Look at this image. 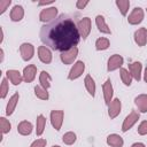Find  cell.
I'll use <instances>...</instances> for the list:
<instances>
[{"instance_id": "obj_1", "label": "cell", "mask_w": 147, "mask_h": 147, "mask_svg": "<svg viewBox=\"0 0 147 147\" xmlns=\"http://www.w3.org/2000/svg\"><path fill=\"white\" fill-rule=\"evenodd\" d=\"M79 31L74 20L68 15H60L48 24L41 26V41L54 51H69L79 41Z\"/></svg>"}, {"instance_id": "obj_2", "label": "cell", "mask_w": 147, "mask_h": 147, "mask_svg": "<svg viewBox=\"0 0 147 147\" xmlns=\"http://www.w3.org/2000/svg\"><path fill=\"white\" fill-rule=\"evenodd\" d=\"M77 28H78L80 37H83V39H86L91 32V20L88 17H84L83 20L78 22Z\"/></svg>"}, {"instance_id": "obj_3", "label": "cell", "mask_w": 147, "mask_h": 147, "mask_svg": "<svg viewBox=\"0 0 147 147\" xmlns=\"http://www.w3.org/2000/svg\"><path fill=\"white\" fill-rule=\"evenodd\" d=\"M63 110H52L51 111V122H52V125L53 127L56 130V131H60L61 126H62V123H63Z\"/></svg>"}, {"instance_id": "obj_4", "label": "cell", "mask_w": 147, "mask_h": 147, "mask_svg": "<svg viewBox=\"0 0 147 147\" xmlns=\"http://www.w3.org/2000/svg\"><path fill=\"white\" fill-rule=\"evenodd\" d=\"M77 54H78V48L75 46V47L70 48L69 51L62 52L60 55V59L64 64H71L75 61V59L77 57Z\"/></svg>"}, {"instance_id": "obj_5", "label": "cell", "mask_w": 147, "mask_h": 147, "mask_svg": "<svg viewBox=\"0 0 147 147\" xmlns=\"http://www.w3.org/2000/svg\"><path fill=\"white\" fill-rule=\"evenodd\" d=\"M57 15V9L56 7H49V8H45L41 10L40 15H39V20L41 22H48L52 20H55Z\"/></svg>"}, {"instance_id": "obj_6", "label": "cell", "mask_w": 147, "mask_h": 147, "mask_svg": "<svg viewBox=\"0 0 147 147\" xmlns=\"http://www.w3.org/2000/svg\"><path fill=\"white\" fill-rule=\"evenodd\" d=\"M142 18H144V10H142V8L136 7L132 10V13L129 15L127 22L130 24H132V25H136V24H139L142 21Z\"/></svg>"}, {"instance_id": "obj_7", "label": "cell", "mask_w": 147, "mask_h": 147, "mask_svg": "<svg viewBox=\"0 0 147 147\" xmlns=\"http://www.w3.org/2000/svg\"><path fill=\"white\" fill-rule=\"evenodd\" d=\"M139 119V114L137 111H131L124 119L123 122V125H122V131L123 132H126L130 127H132L134 125V123Z\"/></svg>"}, {"instance_id": "obj_8", "label": "cell", "mask_w": 147, "mask_h": 147, "mask_svg": "<svg viewBox=\"0 0 147 147\" xmlns=\"http://www.w3.org/2000/svg\"><path fill=\"white\" fill-rule=\"evenodd\" d=\"M20 53H21L22 59H23L24 61H29V60H31L32 56H33L34 48H33V46H32L31 44L24 42V44H22V45L20 46Z\"/></svg>"}, {"instance_id": "obj_9", "label": "cell", "mask_w": 147, "mask_h": 147, "mask_svg": "<svg viewBox=\"0 0 147 147\" xmlns=\"http://www.w3.org/2000/svg\"><path fill=\"white\" fill-rule=\"evenodd\" d=\"M84 69H85V64H84V62H83V61H77V62L74 64V67L71 68L68 78L72 80V79H76V78L80 77L82 74L84 72Z\"/></svg>"}, {"instance_id": "obj_10", "label": "cell", "mask_w": 147, "mask_h": 147, "mask_svg": "<svg viewBox=\"0 0 147 147\" xmlns=\"http://www.w3.org/2000/svg\"><path fill=\"white\" fill-rule=\"evenodd\" d=\"M122 64H123V57L118 54H114L108 60L107 69H108V71H114V70L118 69L119 67H122Z\"/></svg>"}, {"instance_id": "obj_11", "label": "cell", "mask_w": 147, "mask_h": 147, "mask_svg": "<svg viewBox=\"0 0 147 147\" xmlns=\"http://www.w3.org/2000/svg\"><path fill=\"white\" fill-rule=\"evenodd\" d=\"M36 74H37V67L34 64H30V65L25 67L24 70H23V79H24V82L31 83L34 79Z\"/></svg>"}, {"instance_id": "obj_12", "label": "cell", "mask_w": 147, "mask_h": 147, "mask_svg": "<svg viewBox=\"0 0 147 147\" xmlns=\"http://www.w3.org/2000/svg\"><path fill=\"white\" fill-rule=\"evenodd\" d=\"M109 107H108V115H109V117L110 118H115L118 114H119V111H121V101H119V99H114L109 105H108Z\"/></svg>"}, {"instance_id": "obj_13", "label": "cell", "mask_w": 147, "mask_h": 147, "mask_svg": "<svg viewBox=\"0 0 147 147\" xmlns=\"http://www.w3.org/2000/svg\"><path fill=\"white\" fill-rule=\"evenodd\" d=\"M38 56L42 63H51V61H52V52L46 46H39Z\"/></svg>"}, {"instance_id": "obj_14", "label": "cell", "mask_w": 147, "mask_h": 147, "mask_svg": "<svg viewBox=\"0 0 147 147\" xmlns=\"http://www.w3.org/2000/svg\"><path fill=\"white\" fill-rule=\"evenodd\" d=\"M134 40L138 46H145L147 40V32L145 28H140L134 32Z\"/></svg>"}, {"instance_id": "obj_15", "label": "cell", "mask_w": 147, "mask_h": 147, "mask_svg": "<svg viewBox=\"0 0 147 147\" xmlns=\"http://www.w3.org/2000/svg\"><path fill=\"white\" fill-rule=\"evenodd\" d=\"M129 70L131 76L136 79V80H140V74H141V63L140 62H132L129 64Z\"/></svg>"}, {"instance_id": "obj_16", "label": "cell", "mask_w": 147, "mask_h": 147, "mask_svg": "<svg viewBox=\"0 0 147 147\" xmlns=\"http://www.w3.org/2000/svg\"><path fill=\"white\" fill-rule=\"evenodd\" d=\"M102 88H103L105 102H106L107 105H109L110 101H111V98H113V86H111V82H110V79H107V80H106V83L103 84Z\"/></svg>"}, {"instance_id": "obj_17", "label": "cell", "mask_w": 147, "mask_h": 147, "mask_svg": "<svg viewBox=\"0 0 147 147\" xmlns=\"http://www.w3.org/2000/svg\"><path fill=\"white\" fill-rule=\"evenodd\" d=\"M23 16H24L23 7L22 6H18V5L14 6L13 9H11V11H10V18H11V21L18 22V21H21L23 18Z\"/></svg>"}, {"instance_id": "obj_18", "label": "cell", "mask_w": 147, "mask_h": 147, "mask_svg": "<svg viewBox=\"0 0 147 147\" xmlns=\"http://www.w3.org/2000/svg\"><path fill=\"white\" fill-rule=\"evenodd\" d=\"M138 109L141 113H147V94H140L134 99Z\"/></svg>"}, {"instance_id": "obj_19", "label": "cell", "mask_w": 147, "mask_h": 147, "mask_svg": "<svg viewBox=\"0 0 147 147\" xmlns=\"http://www.w3.org/2000/svg\"><path fill=\"white\" fill-rule=\"evenodd\" d=\"M17 131L22 136H29L32 131V124L28 121H22L18 125H17Z\"/></svg>"}, {"instance_id": "obj_20", "label": "cell", "mask_w": 147, "mask_h": 147, "mask_svg": "<svg viewBox=\"0 0 147 147\" xmlns=\"http://www.w3.org/2000/svg\"><path fill=\"white\" fill-rule=\"evenodd\" d=\"M107 144L111 147H122L124 141L123 138L118 134H110L107 137Z\"/></svg>"}, {"instance_id": "obj_21", "label": "cell", "mask_w": 147, "mask_h": 147, "mask_svg": "<svg viewBox=\"0 0 147 147\" xmlns=\"http://www.w3.org/2000/svg\"><path fill=\"white\" fill-rule=\"evenodd\" d=\"M7 78H8L14 85L21 84V82H22V79H23L22 75H21L20 71H17V70H8V71H7Z\"/></svg>"}, {"instance_id": "obj_22", "label": "cell", "mask_w": 147, "mask_h": 147, "mask_svg": "<svg viewBox=\"0 0 147 147\" xmlns=\"http://www.w3.org/2000/svg\"><path fill=\"white\" fill-rule=\"evenodd\" d=\"M18 98H20V95H18V93H15V94H13L11 95V98L9 99V101H8V103H7V108H6V115H11L13 114V111L15 110V107H16V105H17V102H18Z\"/></svg>"}, {"instance_id": "obj_23", "label": "cell", "mask_w": 147, "mask_h": 147, "mask_svg": "<svg viewBox=\"0 0 147 147\" xmlns=\"http://www.w3.org/2000/svg\"><path fill=\"white\" fill-rule=\"evenodd\" d=\"M95 23H96V26H98V29H99L100 32H102V33H110V29L106 24L105 17L102 15H98L95 17Z\"/></svg>"}, {"instance_id": "obj_24", "label": "cell", "mask_w": 147, "mask_h": 147, "mask_svg": "<svg viewBox=\"0 0 147 147\" xmlns=\"http://www.w3.org/2000/svg\"><path fill=\"white\" fill-rule=\"evenodd\" d=\"M51 80H52V78H51L49 74L46 72V71H41L40 77H39V82H40L41 87L45 88V90L49 88V86H51Z\"/></svg>"}, {"instance_id": "obj_25", "label": "cell", "mask_w": 147, "mask_h": 147, "mask_svg": "<svg viewBox=\"0 0 147 147\" xmlns=\"http://www.w3.org/2000/svg\"><path fill=\"white\" fill-rule=\"evenodd\" d=\"M84 83H85V86H86V90L88 91V93L92 96H94V94H95V83H94L93 78L90 75H87L84 79Z\"/></svg>"}, {"instance_id": "obj_26", "label": "cell", "mask_w": 147, "mask_h": 147, "mask_svg": "<svg viewBox=\"0 0 147 147\" xmlns=\"http://www.w3.org/2000/svg\"><path fill=\"white\" fill-rule=\"evenodd\" d=\"M45 125H46V118L44 115H39L37 117V129H36V133L37 136H41L42 132H44V129H45Z\"/></svg>"}, {"instance_id": "obj_27", "label": "cell", "mask_w": 147, "mask_h": 147, "mask_svg": "<svg viewBox=\"0 0 147 147\" xmlns=\"http://www.w3.org/2000/svg\"><path fill=\"white\" fill-rule=\"evenodd\" d=\"M116 5L119 8L122 15L125 16L127 14V10H129V7H130V1L129 0H116Z\"/></svg>"}, {"instance_id": "obj_28", "label": "cell", "mask_w": 147, "mask_h": 147, "mask_svg": "<svg viewBox=\"0 0 147 147\" xmlns=\"http://www.w3.org/2000/svg\"><path fill=\"white\" fill-rule=\"evenodd\" d=\"M119 72H121V78H122V82L124 83V85L130 86V85H131V82H132V76H131V74H129V71H127L126 69H124V68H121Z\"/></svg>"}, {"instance_id": "obj_29", "label": "cell", "mask_w": 147, "mask_h": 147, "mask_svg": "<svg viewBox=\"0 0 147 147\" xmlns=\"http://www.w3.org/2000/svg\"><path fill=\"white\" fill-rule=\"evenodd\" d=\"M109 47V40L107 38H99L95 41V48L98 51H103Z\"/></svg>"}, {"instance_id": "obj_30", "label": "cell", "mask_w": 147, "mask_h": 147, "mask_svg": "<svg viewBox=\"0 0 147 147\" xmlns=\"http://www.w3.org/2000/svg\"><path fill=\"white\" fill-rule=\"evenodd\" d=\"M34 94L37 98L41 99V100H47L48 99V92L47 90L42 88L41 86H36L34 87Z\"/></svg>"}, {"instance_id": "obj_31", "label": "cell", "mask_w": 147, "mask_h": 147, "mask_svg": "<svg viewBox=\"0 0 147 147\" xmlns=\"http://www.w3.org/2000/svg\"><path fill=\"white\" fill-rule=\"evenodd\" d=\"M62 140L65 145H72L76 141V134L74 132H67V133L63 134Z\"/></svg>"}, {"instance_id": "obj_32", "label": "cell", "mask_w": 147, "mask_h": 147, "mask_svg": "<svg viewBox=\"0 0 147 147\" xmlns=\"http://www.w3.org/2000/svg\"><path fill=\"white\" fill-rule=\"evenodd\" d=\"M0 126H1V131H2L3 134L5 133H8L10 131V127H11L9 121H7L5 117H1L0 118Z\"/></svg>"}, {"instance_id": "obj_33", "label": "cell", "mask_w": 147, "mask_h": 147, "mask_svg": "<svg viewBox=\"0 0 147 147\" xmlns=\"http://www.w3.org/2000/svg\"><path fill=\"white\" fill-rule=\"evenodd\" d=\"M7 92H8V83H7V79L3 78L2 82H1V87H0V96H1L2 99L6 98Z\"/></svg>"}, {"instance_id": "obj_34", "label": "cell", "mask_w": 147, "mask_h": 147, "mask_svg": "<svg viewBox=\"0 0 147 147\" xmlns=\"http://www.w3.org/2000/svg\"><path fill=\"white\" fill-rule=\"evenodd\" d=\"M138 133L144 136V134H147V121H144L140 123L139 127H138Z\"/></svg>"}, {"instance_id": "obj_35", "label": "cell", "mask_w": 147, "mask_h": 147, "mask_svg": "<svg viewBox=\"0 0 147 147\" xmlns=\"http://www.w3.org/2000/svg\"><path fill=\"white\" fill-rule=\"evenodd\" d=\"M10 3H11L10 0H0V14L5 13L7 7H9Z\"/></svg>"}, {"instance_id": "obj_36", "label": "cell", "mask_w": 147, "mask_h": 147, "mask_svg": "<svg viewBox=\"0 0 147 147\" xmlns=\"http://www.w3.org/2000/svg\"><path fill=\"white\" fill-rule=\"evenodd\" d=\"M46 139H37L36 141H33L31 144L30 147H45L46 146Z\"/></svg>"}, {"instance_id": "obj_37", "label": "cell", "mask_w": 147, "mask_h": 147, "mask_svg": "<svg viewBox=\"0 0 147 147\" xmlns=\"http://www.w3.org/2000/svg\"><path fill=\"white\" fill-rule=\"evenodd\" d=\"M87 3H88V1H87V0H84V1H83V0H78V1L76 2V6H77V8H78V9H83Z\"/></svg>"}, {"instance_id": "obj_38", "label": "cell", "mask_w": 147, "mask_h": 147, "mask_svg": "<svg viewBox=\"0 0 147 147\" xmlns=\"http://www.w3.org/2000/svg\"><path fill=\"white\" fill-rule=\"evenodd\" d=\"M131 147H145V145H144V144H141V142H134Z\"/></svg>"}, {"instance_id": "obj_39", "label": "cell", "mask_w": 147, "mask_h": 147, "mask_svg": "<svg viewBox=\"0 0 147 147\" xmlns=\"http://www.w3.org/2000/svg\"><path fill=\"white\" fill-rule=\"evenodd\" d=\"M49 3H53V1L51 0V1H40V2H39L40 6H42V5H49Z\"/></svg>"}, {"instance_id": "obj_40", "label": "cell", "mask_w": 147, "mask_h": 147, "mask_svg": "<svg viewBox=\"0 0 147 147\" xmlns=\"http://www.w3.org/2000/svg\"><path fill=\"white\" fill-rule=\"evenodd\" d=\"M144 79H145V82L147 83V68L145 69V76H144Z\"/></svg>"}, {"instance_id": "obj_41", "label": "cell", "mask_w": 147, "mask_h": 147, "mask_svg": "<svg viewBox=\"0 0 147 147\" xmlns=\"http://www.w3.org/2000/svg\"><path fill=\"white\" fill-rule=\"evenodd\" d=\"M53 147H60V146H53Z\"/></svg>"}]
</instances>
